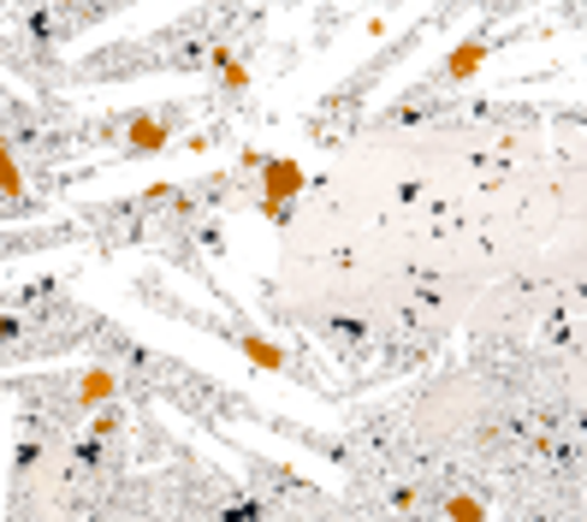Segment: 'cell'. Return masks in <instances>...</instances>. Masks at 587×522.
Instances as JSON below:
<instances>
[{
	"mask_svg": "<svg viewBox=\"0 0 587 522\" xmlns=\"http://www.w3.org/2000/svg\"><path fill=\"white\" fill-rule=\"evenodd\" d=\"M481 66H487V42H481V36H463L458 48L445 54V71H451V78H475Z\"/></svg>",
	"mask_w": 587,
	"mask_h": 522,
	"instance_id": "3957f363",
	"label": "cell"
},
{
	"mask_svg": "<svg viewBox=\"0 0 587 522\" xmlns=\"http://www.w3.org/2000/svg\"><path fill=\"white\" fill-rule=\"evenodd\" d=\"M172 143V125L160 120V113H137V120H125V149L131 155H160Z\"/></svg>",
	"mask_w": 587,
	"mask_h": 522,
	"instance_id": "7a4b0ae2",
	"label": "cell"
},
{
	"mask_svg": "<svg viewBox=\"0 0 587 522\" xmlns=\"http://www.w3.org/2000/svg\"><path fill=\"white\" fill-rule=\"evenodd\" d=\"M113 392H120L113 368H90V374L78 381V404H90V410H95V404H108V398H113Z\"/></svg>",
	"mask_w": 587,
	"mask_h": 522,
	"instance_id": "5b68a950",
	"label": "cell"
},
{
	"mask_svg": "<svg viewBox=\"0 0 587 522\" xmlns=\"http://www.w3.org/2000/svg\"><path fill=\"white\" fill-rule=\"evenodd\" d=\"M19 191H24V172L12 161V149L0 143V196H19Z\"/></svg>",
	"mask_w": 587,
	"mask_h": 522,
	"instance_id": "ba28073f",
	"label": "cell"
},
{
	"mask_svg": "<svg viewBox=\"0 0 587 522\" xmlns=\"http://www.w3.org/2000/svg\"><path fill=\"white\" fill-rule=\"evenodd\" d=\"M249 167L261 172V202L256 208L268 214V220H285V202L303 191V167L291 161V155H249Z\"/></svg>",
	"mask_w": 587,
	"mask_h": 522,
	"instance_id": "6da1fadb",
	"label": "cell"
},
{
	"mask_svg": "<svg viewBox=\"0 0 587 522\" xmlns=\"http://www.w3.org/2000/svg\"><path fill=\"white\" fill-rule=\"evenodd\" d=\"M214 66H219V83H226V90H244L249 83V71H244V60L232 48H214Z\"/></svg>",
	"mask_w": 587,
	"mask_h": 522,
	"instance_id": "52a82bcc",
	"label": "cell"
},
{
	"mask_svg": "<svg viewBox=\"0 0 587 522\" xmlns=\"http://www.w3.org/2000/svg\"><path fill=\"white\" fill-rule=\"evenodd\" d=\"M445 522H487V499H475V492H451Z\"/></svg>",
	"mask_w": 587,
	"mask_h": 522,
	"instance_id": "8992f818",
	"label": "cell"
},
{
	"mask_svg": "<svg viewBox=\"0 0 587 522\" xmlns=\"http://www.w3.org/2000/svg\"><path fill=\"white\" fill-rule=\"evenodd\" d=\"M238 351H244L249 362H256L261 374H279V368H285V351H279L273 339H261V332H244V339H238Z\"/></svg>",
	"mask_w": 587,
	"mask_h": 522,
	"instance_id": "277c9868",
	"label": "cell"
}]
</instances>
